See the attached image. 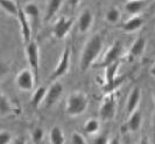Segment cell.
I'll return each mask as SVG.
<instances>
[{
  "label": "cell",
  "instance_id": "4fadbf2b",
  "mask_svg": "<svg viewBox=\"0 0 155 144\" xmlns=\"http://www.w3.org/2000/svg\"><path fill=\"white\" fill-rule=\"evenodd\" d=\"M140 100H141V90H140V87L137 86V87L133 88L131 94L127 98V102H126V113H127V115H131L138 109Z\"/></svg>",
  "mask_w": 155,
  "mask_h": 144
},
{
  "label": "cell",
  "instance_id": "7c38bea8",
  "mask_svg": "<svg viewBox=\"0 0 155 144\" xmlns=\"http://www.w3.org/2000/svg\"><path fill=\"white\" fill-rule=\"evenodd\" d=\"M18 19H19V22L21 26V35H22L23 42H25V44H28L31 41V29L29 26V21H28V16L26 15L22 8H20Z\"/></svg>",
  "mask_w": 155,
  "mask_h": 144
},
{
  "label": "cell",
  "instance_id": "5bb4252c",
  "mask_svg": "<svg viewBox=\"0 0 155 144\" xmlns=\"http://www.w3.org/2000/svg\"><path fill=\"white\" fill-rule=\"evenodd\" d=\"M93 22V16L89 11H84L78 19V29L81 33H86Z\"/></svg>",
  "mask_w": 155,
  "mask_h": 144
},
{
  "label": "cell",
  "instance_id": "cb8c5ba5",
  "mask_svg": "<svg viewBox=\"0 0 155 144\" xmlns=\"http://www.w3.org/2000/svg\"><path fill=\"white\" fill-rule=\"evenodd\" d=\"M61 5H62V0H50L49 1V4H48V13H47V20L51 19L58 12Z\"/></svg>",
  "mask_w": 155,
  "mask_h": 144
},
{
  "label": "cell",
  "instance_id": "44dd1931",
  "mask_svg": "<svg viewBox=\"0 0 155 144\" xmlns=\"http://www.w3.org/2000/svg\"><path fill=\"white\" fill-rule=\"evenodd\" d=\"M145 46H146V40L142 36H139L133 42L132 46H131V50H130V55L132 57H138V56H140L141 53H143Z\"/></svg>",
  "mask_w": 155,
  "mask_h": 144
},
{
  "label": "cell",
  "instance_id": "8992f818",
  "mask_svg": "<svg viewBox=\"0 0 155 144\" xmlns=\"http://www.w3.org/2000/svg\"><path fill=\"white\" fill-rule=\"evenodd\" d=\"M123 55H124L123 43H121L120 41H114L113 44L110 46L109 50L104 55L101 65L106 68L107 65H111V64H113V63H116V62H119Z\"/></svg>",
  "mask_w": 155,
  "mask_h": 144
},
{
  "label": "cell",
  "instance_id": "30bf717a",
  "mask_svg": "<svg viewBox=\"0 0 155 144\" xmlns=\"http://www.w3.org/2000/svg\"><path fill=\"white\" fill-rule=\"evenodd\" d=\"M63 93V86L61 83L58 82H53L51 85L49 86V88L47 90V95L45 99V104L47 107L53 106L54 104L57 102V100Z\"/></svg>",
  "mask_w": 155,
  "mask_h": 144
},
{
  "label": "cell",
  "instance_id": "1f68e13d",
  "mask_svg": "<svg viewBox=\"0 0 155 144\" xmlns=\"http://www.w3.org/2000/svg\"><path fill=\"white\" fill-rule=\"evenodd\" d=\"M78 2H79V0H69V4L72 6V7H75V6H77Z\"/></svg>",
  "mask_w": 155,
  "mask_h": 144
},
{
  "label": "cell",
  "instance_id": "6da1fadb",
  "mask_svg": "<svg viewBox=\"0 0 155 144\" xmlns=\"http://www.w3.org/2000/svg\"><path fill=\"white\" fill-rule=\"evenodd\" d=\"M101 49H103V40L99 34H94L86 41L82 50L81 63H79V68L82 71H86L87 69H90L93 62L96 61V58L101 53Z\"/></svg>",
  "mask_w": 155,
  "mask_h": 144
},
{
  "label": "cell",
  "instance_id": "d6a6232c",
  "mask_svg": "<svg viewBox=\"0 0 155 144\" xmlns=\"http://www.w3.org/2000/svg\"><path fill=\"white\" fill-rule=\"evenodd\" d=\"M139 144H150L149 143V141H148L146 137H142L141 138V141H140V143Z\"/></svg>",
  "mask_w": 155,
  "mask_h": 144
},
{
  "label": "cell",
  "instance_id": "484cf974",
  "mask_svg": "<svg viewBox=\"0 0 155 144\" xmlns=\"http://www.w3.org/2000/svg\"><path fill=\"white\" fill-rule=\"evenodd\" d=\"M43 138V130L41 128H35L31 133V139L35 144L40 143Z\"/></svg>",
  "mask_w": 155,
  "mask_h": 144
},
{
  "label": "cell",
  "instance_id": "d6986e66",
  "mask_svg": "<svg viewBox=\"0 0 155 144\" xmlns=\"http://www.w3.org/2000/svg\"><path fill=\"white\" fill-rule=\"evenodd\" d=\"M143 6H145V0H127V2L125 4V9L128 14L135 15L142 11Z\"/></svg>",
  "mask_w": 155,
  "mask_h": 144
},
{
  "label": "cell",
  "instance_id": "ffe728a7",
  "mask_svg": "<svg viewBox=\"0 0 155 144\" xmlns=\"http://www.w3.org/2000/svg\"><path fill=\"white\" fill-rule=\"evenodd\" d=\"M49 141H50V144H64L65 137H64V133H63L62 129L57 126H55L50 129Z\"/></svg>",
  "mask_w": 155,
  "mask_h": 144
},
{
  "label": "cell",
  "instance_id": "ba28073f",
  "mask_svg": "<svg viewBox=\"0 0 155 144\" xmlns=\"http://www.w3.org/2000/svg\"><path fill=\"white\" fill-rule=\"evenodd\" d=\"M35 75L31 69H23L15 78V84L19 90L21 91H31L35 84Z\"/></svg>",
  "mask_w": 155,
  "mask_h": 144
},
{
  "label": "cell",
  "instance_id": "7402d4cb",
  "mask_svg": "<svg viewBox=\"0 0 155 144\" xmlns=\"http://www.w3.org/2000/svg\"><path fill=\"white\" fill-rule=\"evenodd\" d=\"M22 9H23V12L26 13V15L28 16V19L31 18L34 21H36V20L39 19L40 11L36 4H34V2H27L22 7Z\"/></svg>",
  "mask_w": 155,
  "mask_h": 144
},
{
  "label": "cell",
  "instance_id": "52a82bcc",
  "mask_svg": "<svg viewBox=\"0 0 155 144\" xmlns=\"http://www.w3.org/2000/svg\"><path fill=\"white\" fill-rule=\"evenodd\" d=\"M70 53H71L70 46H67L64 48V50H63L62 56H61V58H60V61H58L57 66H56V69L54 70V72H53L51 76H50V80H51V82H56L58 78H61L62 76H64V75L69 71Z\"/></svg>",
  "mask_w": 155,
  "mask_h": 144
},
{
  "label": "cell",
  "instance_id": "d4e9b609",
  "mask_svg": "<svg viewBox=\"0 0 155 144\" xmlns=\"http://www.w3.org/2000/svg\"><path fill=\"white\" fill-rule=\"evenodd\" d=\"M120 18V11L116 7L110 8L109 11L106 12V20L110 23H116Z\"/></svg>",
  "mask_w": 155,
  "mask_h": 144
},
{
  "label": "cell",
  "instance_id": "e0dca14e",
  "mask_svg": "<svg viewBox=\"0 0 155 144\" xmlns=\"http://www.w3.org/2000/svg\"><path fill=\"white\" fill-rule=\"evenodd\" d=\"M142 23H143V20H142L141 16H139V15L133 16V18H131L130 20H127V21L123 24V29H124V31H126V33H133V31L138 30L139 28H141Z\"/></svg>",
  "mask_w": 155,
  "mask_h": 144
},
{
  "label": "cell",
  "instance_id": "e575fe53",
  "mask_svg": "<svg viewBox=\"0 0 155 144\" xmlns=\"http://www.w3.org/2000/svg\"><path fill=\"white\" fill-rule=\"evenodd\" d=\"M153 101H154V105H155V90L153 92Z\"/></svg>",
  "mask_w": 155,
  "mask_h": 144
},
{
  "label": "cell",
  "instance_id": "ac0fdd59",
  "mask_svg": "<svg viewBox=\"0 0 155 144\" xmlns=\"http://www.w3.org/2000/svg\"><path fill=\"white\" fill-rule=\"evenodd\" d=\"M0 113L1 116H6V115H11L12 113H15V107L12 105L11 100L2 93L0 97Z\"/></svg>",
  "mask_w": 155,
  "mask_h": 144
},
{
  "label": "cell",
  "instance_id": "2e32d148",
  "mask_svg": "<svg viewBox=\"0 0 155 144\" xmlns=\"http://www.w3.org/2000/svg\"><path fill=\"white\" fill-rule=\"evenodd\" d=\"M0 6H1V9L6 12L8 15L18 18L20 7H18L15 0H0Z\"/></svg>",
  "mask_w": 155,
  "mask_h": 144
},
{
  "label": "cell",
  "instance_id": "4dcf8cb0",
  "mask_svg": "<svg viewBox=\"0 0 155 144\" xmlns=\"http://www.w3.org/2000/svg\"><path fill=\"white\" fill-rule=\"evenodd\" d=\"M109 144H120V141L118 137H113V138L109 139Z\"/></svg>",
  "mask_w": 155,
  "mask_h": 144
},
{
  "label": "cell",
  "instance_id": "f546056e",
  "mask_svg": "<svg viewBox=\"0 0 155 144\" xmlns=\"http://www.w3.org/2000/svg\"><path fill=\"white\" fill-rule=\"evenodd\" d=\"M12 144H26V138L22 136L18 137V138H15V139L13 141V143Z\"/></svg>",
  "mask_w": 155,
  "mask_h": 144
},
{
  "label": "cell",
  "instance_id": "7a4b0ae2",
  "mask_svg": "<svg viewBox=\"0 0 155 144\" xmlns=\"http://www.w3.org/2000/svg\"><path fill=\"white\" fill-rule=\"evenodd\" d=\"M89 106V99L82 92L71 93L67 100L65 113L69 116H78L83 114Z\"/></svg>",
  "mask_w": 155,
  "mask_h": 144
},
{
  "label": "cell",
  "instance_id": "9a60e30c",
  "mask_svg": "<svg viewBox=\"0 0 155 144\" xmlns=\"http://www.w3.org/2000/svg\"><path fill=\"white\" fill-rule=\"evenodd\" d=\"M46 95H47L46 87H43V86H40V87H38V88L34 91V93H33V95H31V107H33L34 109H38L40 105H41V104L45 101Z\"/></svg>",
  "mask_w": 155,
  "mask_h": 144
},
{
  "label": "cell",
  "instance_id": "5b68a950",
  "mask_svg": "<svg viewBox=\"0 0 155 144\" xmlns=\"http://www.w3.org/2000/svg\"><path fill=\"white\" fill-rule=\"evenodd\" d=\"M26 57L29 64V69L33 71L38 79L39 75V68H40V53H39V46L36 42L31 41L28 44H26Z\"/></svg>",
  "mask_w": 155,
  "mask_h": 144
},
{
  "label": "cell",
  "instance_id": "4316f807",
  "mask_svg": "<svg viewBox=\"0 0 155 144\" xmlns=\"http://www.w3.org/2000/svg\"><path fill=\"white\" fill-rule=\"evenodd\" d=\"M71 144H87V143H86L85 138L83 137V135L76 131V133H74L71 135Z\"/></svg>",
  "mask_w": 155,
  "mask_h": 144
},
{
  "label": "cell",
  "instance_id": "3957f363",
  "mask_svg": "<svg viewBox=\"0 0 155 144\" xmlns=\"http://www.w3.org/2000/svg\"><path fill=\"white\" fill-rule=\"evenodd\" d=\"M119 66H120V61L116 62L111 65H107L105 68V84H104L103 88L106 93L114 92L117 87L124 82L125 77H120V78L117 77Z\"/></svg>",
  "mask_w": 155,
  "mask_h": 144
},
{
  "label": "cell",
  "instance_id": "83f0119b",
  "mask_svg": "<svg viewBox=\"0 0 155 144\" xmlns=\"http://www.w3.org/2000/svg\"><path fill=\"white\" fill-rule=\"evenodd\" d=\"M12 141V134L6 130H2L0 133V144H11Z\"/></svg>",
  "mask_w": 155,
  "mask_h": 144
},
{
  "label": "cell",
  "instance_id": "8fae6325",
  "mask_svg": "<svg viewBox=\"0 0 155 144\" xmlns=\"http://www.w3.org/2000/svg\"><path fill=\"white\" fill-rule=\"evenodd\" d=\"M141 124H142V113L140 109H137L134 113H132L128 116L124 126V129L130 133H135V131L140 130Z\"/></svg>",
  "mask_w": 155,
  "mask_h": 144
},
{
  "label": "cell",
  "instance_id": "9c48e42d",
  "mask_svg": "<svg viewBox=\"0 0 155 144\" xmlns=\"http://www.w3.org/2000/svg\"><path fill=\"white\" fill-rule=\"evenodd\" d=\"M74 24V20L70 18H61L55 22L54 27H53V34L55 37H57L58 40L64 38L68 33L70 31V29L72 28Z\"/></svg>",
  "mask_w": 155,
  "mask_h": 144
},
{
  "label": "cell",
  "instance_id": "836d02e7",
  "mask_svg": "<svg viewBox=\"0 0 155 144\" xmlns=\"http://www.w3.org/2000/svg\"><path fill=\"white\" fill-rule=\"evenodd\" d=\"M150 75L155 77V62H154V64H153V66L150 68Z\"/></svg>",
  "mask_w": 155,
  "mask_h": 144
},
{
  "label": "cell",
  "instance_id": "f1b7e54d",
  "mask_svg": "<svg viewBox=\"0 0 155 144\" xmlns=\"http://www.w3.org/2000/svg\"><path fill=\"white\" fill-rule=\"evenodd\" d=\"M92 144H109V139H107L106 136L96 137L92 141Z\"/></svg>",
  "mask_w": 155,
  "mask_h": 144
},
{
  "label": "cell",
  "instance_id": "277c9868",
  "mask_svg": "<svg viewBox=\"0 0 155 144\" xmlns=\"http://www.w3.org/2000/svg\"><path fill=\"white\" fill-rule=\"evenodd\" d=\"M117 113V97L116 93H107V95L104 98L99 108V116L104 121L112 120Z\"/></svg>",
  "mask_w": 155,
  "mask_h": 144
},
{
  "label": "cell",
  "instance_id": "603a6c76",
  "mask_svg": "<svg viewBox=\"0 0 155 144\" xmlns=\"http://www.w3.org/2000/svg\"><path fill=\"white\" fill-rule=\"evenodd\" d=\"M101 129V123L98 120L96 119H90L85 122L84 124V131H85L87 135H94L99 131Z\"/></svg>",
  "mask_w": 155,
  "mask_h": 144
},
{
  "label": "cell",
  "instance_id": "d590c367",
  "mask_svg": "<svg viewBox=\"0 0 155 144\" xmlns=\"http://www.w3.org/2000/svg\"><path fill=\"white\" fill-rule=\"evenodd\" d=\"M154 128H155V117H154Z\"/></svg>",
  "mask_w": 155,
  "mask_h": 144
}]
</instances>
